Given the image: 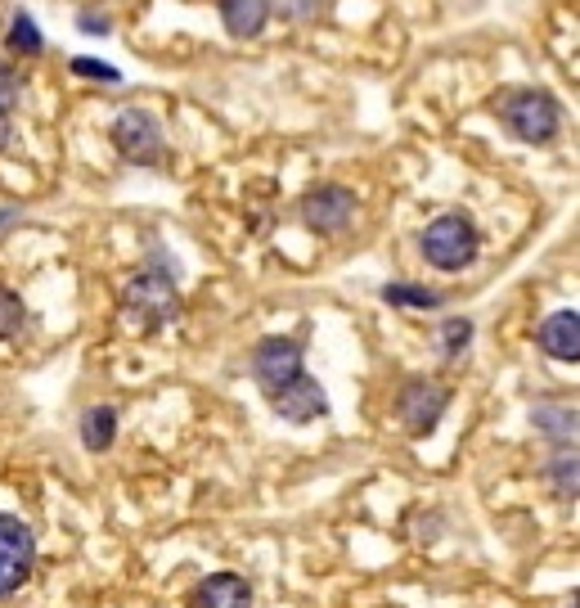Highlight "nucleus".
Segmentation results:
<instances>
[{"label": "nucleus", "instance_id": "f257e3e1", "mask_svg": "<svg viewBox=\"0 0 580 608\" xmlns=\"http://www.w3.org/2000/svg\"><path fill=\"white\" fill-rule=\"evenodd\" d=\"M122 311H126V324H131L135 334H154V330H163L167 320H176V311H180L176 270L167 266L163 253H154L149 266H144V270L131 279V285H126Z\"/></svg>", "mask_w": 580, "mask_h": 608}, {"label": "nucleus", "instance_id": "f03ea898", "mask_svg": "<svg viewBox=\"0 0 580 608\" xmlns=\"http://www.w3.org/2000/svg\"><path fill=\"white\" fill-rule=\"evenodd\" d=\"M495 113L517 140H526V145H549L562 126V104L549 96V90H536V86L504 90L495 100Z\"/></svg>", "mask_w": 580, "mask_h": 608}, {"label": "nucleus", "instance_id": "7ed1b4c3", "mask_svg": "<svg viewBox=\"0 0 580 608\" xmlns=\"http://www.w3.org/2000/svg\"><path fill=\"white\" fill-rule=\"evenodd\" d=\"M423 257L437 266V270H464L477 262V248H481V235H477V225L472 217L464 212H446L437 217L427 230H423V240H419Z\"/></svg>", "mask_w": 580, "mask_h": 608}, {"label": "nucleus", "instance_id": "20e7f679", "mask_svg": "<svg viewBox=\"0 0 580 608\" xmlns=\"http://www.w3.org/2000/svg\"><path fill=\"white\" fill-rule=\"evenodd\" d=\"M113 145L135 167H163L167 163L163 126H158L154 113H144V109H122L118 113V122H113Z\"/></svg>", "mask_w": 580, "mask_h": 608}, {"label": "nucleus", "instance_id": "39448f33", "mask_svg": "<svg viewBox=\"0 0 580 608\" xmlns=\"http://www.w3.org/2000/svg\"><path fill=\"white\" fill-rule=\"evenodd\" d=\"M450 406V388L437 384V379H410L397 397V414L410 438H427L432 429L442 424V414Z\"/></svg>", "mask_w": 580, "mask_h": 608}, {"label": "nucleus", "instance_id": "423d86ee", "mask_svg": "<svg viewBox=\"0 0 580 608\" xmlns=\"http://www.w3.org/2000/svg\"><path fill=\"white\" fill-rule=\"evenodd\" d=\"M298 374H306L302 369V343L298 339H261L257 347H253V379L261 384V393L266 397H275L279 388H288L298 379Z\"/></svg>", "mask_w": 580, "mask_h": 608}, {"label": "nucleus", "instance_id": "0eeeda50", "mask_svg": "<svg viewBox=\"0 0 580 608\" xmlns=\"http://www.w3.org/2000/svg\"><path fill=\"white\" fill-rule=\"evenodd\" d=\"M36 564V541L32 532L14 519V513H0V599L14 595Z\"/></svg>", "mask_w": 580, "mask_h": 608}, {"label": "nucleus", "instance_id": "6e6552de", "mask_svg": "<svg viewBox=\"0 0 580 608\" xmlns=\"http://www.w3.org/2000/svg\"><path fill=\"white\" fill-rule=\"evenodd\" d=\"M352 217H356V195L347 185H315L302 199V221L315 235H337V230L352 225Z\"/></svg>", "mask_w": 580, "mask_h": 608}, {"label": "nucleus", "instance_id": "1a4fd4ad", "mask_svg": "<svg viewBox=\"0 0 580 608\" xmlns=\"http://www.w3.org/2000/svg\"><path fill=\"white\" fill-rule=\"evenodd\" d=\"M270 406H275V414L279 419H288V424H311V419H320L324 410H328V397H324V388L311 379V374H298L288 388H279L275 397H266Z\"/></svg>", "mask_w": 580, "mask_h": 608}, {"label": "nucleus", "instance_id": "9d476101", "mask_svg": "<svg viewBox=\"0 0 580 608\" xmlns=\"http://www.w3.org/2000/svg\"><path fill=\"white\" fill-rule=\"evenodd\" d=\"M536 339H540V347L554 361H571L576 365V356H580V316H576V307H562V311L545 316V324L536 330Z\"/></svg>", "mask_w": 580, "mask_h": 608}, {"label": "nucleus", "instance_id": "9b49d317", "mask_svg": "<svg viewBox=\"0 0 580 608\" xmlns=\"http://www.w3.org/2000/svg\"><path fill=\"white\" fill-rule=\"evenodd\" d=\"M193 608H253V586L234 573H212L193 590Z\"/></svg>", "mask_w": 580, "mask_h": 608}, {"label": "nucleus", "instance_id": "f8f14e48", "mask_svg": "<svg viewBox=\"0 0 580 608\" xmlns=\"http://www.w3.org/2000/svg\"><path fill=\"white\" fill-rule=\"evenodd\" d=\"M216 10L225 19L230 36H238V41L261 36L270 23V0H216Z\"/></svg>", "mask_w": 580, "mask_h": 608}, {"label": "nucleus", "instance_id": "ddd939ff", "mask_svg": "<svg viewBox=\"0 0 580 608\" xmlns=\"http://www.w3.org/2000/svg\"><path fill=\"white\" fill-rule=\"evenodd\" d=\"M531 424H536L554 446H571L576 442V406L567 401H540L531 410Z\"/></svg>", "mask_w": 580, "mask_h": 608}, {"label": "nucleus", "instance_id": "4468645a", "mask_svg": "<svg viewBox=\"0 0 580 608\" xmlns=\"http://www.w3.org/2000/svg\"><path fill=\"white\" fill-rule=\"evenodd\" d=\"M113 438H118V410L113 406H90L86 414H81V442H86V451H109L113 446Z\"/></svg>", "mask_w": 580, "mask_h": 608}, {"label": "nucleus", "instance_id": "2eb2a0df", "mask_svg": "<svg viewBox=\"0 0 580 608\" xmlns=\"http://www.w3.org/2000/svg\"><path fill=\"white\" fill-rule=\"evenodd\" d=\"M549 483L562 500H576V442L571 446H554V460H549Z\"/></svg>", "mask_w": 580, "mask_h": 608}, {"label": "nucleus", "instance_id": "dca6fc26", "mask_svg": "<svg viewBox=\"0 0 580 608\" xmlns=\"http://www.w3.org/2000/svg\"><path fill=\"white\" fill-rule=\"evenodd\" d=\"M382 302H392V307H419V311H432V307H442V294L419 289V285H387V289H382Z\"/></svg>", "mask_w": 580, "mask_h": 608}, {"label": "nucleus", "instance_id": "f3484780", "mask_svg": "<svg viewBox=\"0 0 580 608\" xmlns=\"http://www.w3.org/2000/svg\"><path fill=\"white\" fill-rule=\"evenodd\" d=\"M10 45H14L19 55H36V51H41V27L32 23V14H27V10H19V14H14V27H10Z\"/></svg>", "mask_w": 580, "mask_h": 608}, {"label": "nucleus", "instance_id": "a211bd4d", "mask_svg": "<svg viewBox=\"0 0 580 608\" xmlns=\"http://www.w3.org/2000/svg\"><path fill=\"white\" fill-rule=\"evenodd\" d=\"M23 320H27V311H23L19 294H14V289H5V285H0V339H10V334H19V330H23Z\"/></svg>", "mask_w": 580, "mask_h": 608}, {"label": "nucleus", "instance_id": "6ab92c4d", "mask_svg": "<svg viewBox=\"0 0 580 608\" xmlns=\"http://www.w3.org/2000/svg\"><path fill=\"white\" fill-rule=\"evenodd\" d=\"M472 343V320H464V316H455V320H446L442 324V352L455 361L464 347Z\"/></svg>", "mask_w": 580, "mask_h": 608}, {"label": "nucleus", "instance_id": "aec40b11", "mask_svg": "<svg viewBox=\"0 0 580 608\" xmlns=\"http://www.w3.org/2000/svg\"><path fill=\"white\" fill-rule=\"evenodd\" d=\"M72 73H77V77H90V81H104V86H118V81H122V73H118L113 64L86 59V55H77V59H72Z\"/></svg>", "mask_w": 580, "mask_h": 608}, {"label": "nucleus", "instance_id": "412c9836", "mask_svg": "<svg viewBox=\"0 0 580 608\" xmlns=\"http://www.w3.org/2000/svg\"><path fill=\"white\" fill-rule=\"evenodd\" d=\"M19 90H23L19 73L10 64H0V109H14L19 104Z\"/></svg>", "mask_w": 580, "mask_h": 608}, {"label": "nucleus", "instance_id": "4be33fe9", "mask_svg": "<svg viewBox=\"0 0 580 608\" xmlns=\"http://www.w3.org/2000/svg\"><path fill=\"white\" fill-rule=\"evenodd\" d=\"M77 23H81L86 32H94V36H109V32H113V19H109V14H81Z\"/></svg>", "mask_w": 580, "mask_h": 608}, {"label": "nucleus", "instance_id": "5701e85b", "mask_svg": "<svg viewBox=\"0 0 580 608\" xmlns=\"http://www.w3.org/2000/svg\"><path fill=\"white\" fill-rule=\"evenodd\" d=\"M10 135H14V122H10V109H0V150L10 145Z\"/></svg>", "mask_w": 580, "mask_h": 608}]
</instances>
